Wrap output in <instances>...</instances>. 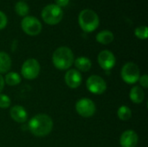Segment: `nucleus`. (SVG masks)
<instances>
[{"mask_svg": "<svg viewBox=\"0 0 148 147\" xmlns=\"http://www.w3.org/2000/svg\"><path fill=\"white\" fill-rule=\"evenodd\" d=\"M53 120L51 117L44 113H39L33 116L29 121V129L30 133L36 137H45L53 130Z\"/></svg>", "mask_w": 148, "mask_h": 147, "instance_id": "f257e3e1", "label": "nucleus"}, {"mask_svg": "<svg viewBox=\"0 0 148 147\" xmlns=\"http://www.w3.org/2000/svg\"><path fill=\"white\" fill-rule=\"evenodd\" d=\"M74 53L65 46L57 48L52 55V62L58 70H69L74 64Z\"/></svg>", "mask_w": 148, "mask_h": 147, "instance_id": "f03ea898", "label": "nucleus"}, {"mask_svg": "<svg viewBox=\"0 0 148 147\" xmlns=\"http://www.w3.org/2000/svg\"><path fill=\"white\" fill-rule=\"evenodd\" d=\"M79 25L85 32L90 33L95 31L100 24V18L98 15L90 9L82 10L78 16Z\"/></svg>", "mask_w": 148, "mask_h": 147, "instance_id": "7ed1b4c3", "label": "nucleus"}, {"mask_svg": "<svg viewBox=\"0 0 148 147\" xmlns=\"http://www.w3.org/2000/svg\"><path fill=\"white\" fill-rule=\"evenodd\" d=\"M62 17L63 11L56 4H48L42 10V18L47 24L56 25L62 21Z\"/></svg>", "mask_w": 148, "mask_h": 147, "instance_id": "20e7f679", "label": "nucleus"}, {"mask_svg": "<svg viewBox=\"0 0 148 147\" xmlns=\"http://www.w3.org/2000/svg\"><path fill=\"white\" fill-rule=\"evenodd\" d=\"M121 76L124 82L127 84H134L139 81V79L140 77V68L134 62H127L121 68Z\"/></svg>", "mask_w": 148, "mask_h": 147, "instance_id": "39448f33", "label": "nucleus"}, {"mask_svg": "<svg viewBox=\"0 0 148 147\" xmlns=\"http://www.w3.org/2000/svg\"><path fill=\"white\" fill-rule=\"evenodd\" d=\"M40 70L41 66L39 62L35 58H29L23 63L21 75L26 80H34L39 75Z\"/></svg>", "mask_w": 148, "mask_h": 147, "instance_id": "423d86ee", "label": "nucleus"}, {"mask_svg": "<svg viewBox=\"0 0 148 147\" xmlns=\"http://www.w3.org/2000/svg\"><path fill=\"white\" fill-rule=\"evenodd\" d=\"M21 27L24 33L29 36H35L42 31L41 22L33 16H26L21 22Z\"/></svg>", "mask_w": 148, "mask_h": 147, "instance_id": "0eeeda50", "label": "nucleus"}, {"mask_svg": "<svg viewBox=\"0 0 148 147\" xmlns=\"http://www.w3.org/2000/svg\"><path fill=\"white\" fill-rule=\"evenodd\" d=\"M76 113L83 118H90L96 112L95 102L88 98H81L75 103Z\"/></svg>", "mask_w": 148, "mask_h": 147, "instance_id": "6e6552de", "label": "nucleus"}, {"mask_svg": "<svg viewBox=\"0 0 148 147\" xmlns=\"http://www.w3.org/2000/svg\"><path fill=\"white\" fill-rule=\"evenodd\" d=\"M86 87L91 94L96 95H100L105 93L108 88L105 80L102 77L96 75H93L87 79Z\"/></svg>", "mask_w": 148, "mask_h": 147, "instance_id": "1a4fd4ad", "label": "nucleus"}, {"mask_svg": "<svg viewBox=\"0 0 148 147\" xmlns=\"http://www.w3.org/2000/svg\"><path fill=\"white\" fill-rule=\"evenodd\" d=\"M98 63L103 70H111L116 63V58L110 50H102L99 53L97 57Z\"/></svg>", "mask_w": 148, "mask_h": 147, "instance_id": "9d476101", "label": "nucleus"}, {"mask_svg": "<svg viewBox=\"0 0 148 147\" xmlns=\"http://www.w3.org/2000/svg\"><path fill=\"white\" fill-rule=\"evenodd\" d=\"M64 81L69 88L72 89H75L81 86L82 81V76L81 72H79L78 70L75 68H69L65 73Z\"/></svg>", "mask_w": 148, "mask_h": 147, "instance_id": "9b49d317", "label": "nucleus"}, {"mask_svg": "<svg viewBox=\"0 0 148 147\" xmlns=\"http://www.w3.org/2000/svg\"><path fill=\"white\" fill-rule=\"evenodd\" d=\"M139 137L134 130H126L120 138V144L121 147H135L138 144Z\"/></svg>", "mask_w": 148, "mask_h": 147, "instance_id": "f8f14e48", "label": "nucleus"}, {"mask_svg": "<svg viewBox=\"0 0 148 147\" xmlns=\"http://www.w3.org/2000/svg\"><path fill=\"white\" fill-rule=\"evenodd\" d=\"M10 116L15 122L24 123L25 121H27L29 114L27 110L23 107L20 105H16L10 108Z\"/></svg>", "mask_w": 148, "mask_h": 147, "instance_id": "ddd939ff", "label": "nucleus"}, {"mask_svg": "<svg viewBox=\"0 0 148 147\" xmlns=\"http://www.w3.org/2000/svg\"><path fill=\"white\" fill-rule=\"evenodd\" d=\"M129 98L134 104H141L145 99V93L141 87L134 86L129 93Z\"/></svg>", "mask_w": 148, "mask_h": 147, "instance_id": "4468645a", "label": "nucleus"}, {"mask_svg": "<svg viewBox=\"0 0 148 147\" xmlns=\"http://www.w3.org/2000/svg\"><path fill=\"white\" fill-rule=\"evenodd\" d=\"M76 70L79 72H88L92 68V62L89 58L86 56H80L74 61Z\"/></svg>", "mask_w": 148, "mask_h": 147, "instance_id": "2eb2a0df", "label": "nucleus"}, {"mask_svg": "<svg viewBox=\"0 0 148 147\" xmlns=\"http://www.w3.org/2000/svg\"><path fill=\"white\" fill-rule=\"evenodd\" d=\"M11 58L3 51H0V74H7L11 68Z\"/></svg>", "mask_w": 148, "mask_h": 147, "instance_id": "dca6fc26", "label": "nucleus"}, {"mask_svg": "<svg viewBox=\"0 0 148 147\" xmlns=\"http://www.w3.org/2000/svg\"><path fill=\"white\" fill-rule=\"evenodd\" d=\"M95 39H96V41H97L99 43L107 45V44L111 43V42L114 41V34H113L112 31L108 30V29H104V30L100 31V32L96 35Z\"/></svg>", "mask_w": 148, "mask_h": 147, "instance_id": "f3484780", "label": "nucleus"}, {"mask_svg": "<svg viewBox=\"0 0 148 147\" xmlns=\"http://www.w3.org/2000/svg\"><path fill=\"white\" fill-rule=\"evenodd\" d=\"M3 79H4V83H6L8 86L10 87L17 86L22 81L21 75L16 72H8L5 77H3Z\"/></svg>", "mask_w": 148, "mask_h": 147, "instance_id": "a211bd4d", "label": "nucleus"}, {"mask_svg": "<svg viewBox=\"0 0 148 147\" xmlns=\"http://www.w3.org/2000/svg\"><path fill=\"white\" fill-rule=\"evenodd\" d=\"M117 115H118V118L121 120L127 121V120H129L131 119V117H132V111H131V109L127 106H121V107H120L118 108Z\"/></svg>", "mask_w": 148, "mask_h": 147, "instance_id": "6ab92c4d", "label": "nucleus"}, {"mask_svg": "<svg viewBox=\"0 0 148 147\" xmlns=\"http://www.w3.org/2000/svg\"><path fill=\"white\" fill-rule=\"evenodd\" d=\"M29 8L27 3L23 1H19L16 3L15 5V11L17 15L21 16H26L29 13Z\"/></svg>", "mask_w": 148, "mask_h": 147, "instance_id": "aec40b11", "label": "nucleus"}, {"mask_svg": "<svg viewBox=\"0 0 148 147\" xmlns=\"http://www.w3.org/2000/svg\"><path fill=\"white\" fill-rule=\"evenodd\" d=\"M134 34L135 36L141 40H146L148 36V29L147 26L145 25H141L137 27L134 29Z\"/></svg>", "mask_w": 148, "mask_h": 147, "instance_id": "412c9836", "label": "nucleus"}, {"mask_svg": "<svg viewBox=\"0 0 148 147\" xmlns=\"http://www.w3.org/2000/svg\"><path fill=\"white\" fill-rule=\"evenodd\" d=\"M10 104H11L10 98L7 94L0 93V108L6 109L10 107Z\"/></svg>", "mask_w": 148, "mask_h": 147, "instance_id": "4be33fe9", "label": "nucleus"}, {"mask_svg": "<svg viewBox=\"0 0 148 147\" xmlns=\"http://www.w3.org/2000/svg\"><path fill=\"white\" fill-rule=\"evenodd\" d=\"M7 22H8V20H7L6 15L3 11L0 10V30L6 27Z\"/></svg>", "mask_w": 148, "mask_h": 147, "instance_id": "5701e85b", "label": "nucleus"}, {"mask_svg": "<svg viewBox=\"0 0 148 147\" xmlns=\"http://www.w3.org/2000/svg\"><path fill=\"white\" fill-rule=\"evenodd\" d=\"M139 81H140V84L141 88H148V75H143L140 77L139 79Z\"/></svg>", "mask_w": 148, "mask_h": 147, "instance_id": "b1692460", "label": "nucleus"}, {"mask_svg": "<svg viewBox=\"0 0 148 147\" xmlns=\"http://www.w3.org/2000/svg\"><path fill=\"white\" fill-rule=\"evenodd\" d=\"M69 0H56V4L59 7H65L69 4Z\"/></svg>", "mask_w": 148, "mask_h": 147, "instance_id": "393cba45", "label": "nucleus"}, {"mask_svg": "<svg viewBox=\"0 0 148 147\" xmlns=\"http://www.w3.org/2000/svg\"><path fill=\"white\" fill-rule=\"evenodd\" d=\"M4 85H5V83H4V79H3V75L0 74V93H2L3 89L4 88Z\"/></svg>", "mask_w": 148, "mask_h": 147, "instance_id": "a878e982", "label": "nucleus"}]
</instances>
